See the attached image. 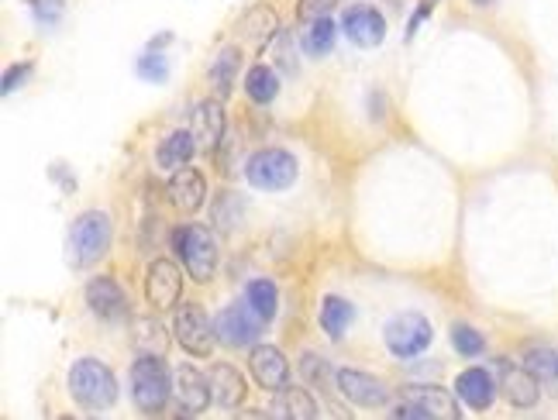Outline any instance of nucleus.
<instances>
[{
    "instance_id": "28",
    "label": "nucleus",
    "mask_w": 558,
    "mask_h": 420,
    "mask_svg": "<svg viewBox=\"0 0 558 420\" xmlns=\"http://www.w3.org/2000/svg\"><path fill=\"white\" fill-rule=\"evenodd\" d=\"M169 334L159 324V317H142L135 321V348L138 355H166Z\"/></svg>"
},
{
    "instance_id": "2",
    "label": "nucleus",
    "mask_w": 558,
    "mask_h": 420,
    "mask_svg": "<svg viewBox=\"0 0 558 420\" xmlns=\"http://www.w3.org/2000/svg\"><path fill=\"white\" fill-rule=\"evenodd\" d=\"M111 248V217L104 210H83L69 228V266L90 269Z\"/></svg>"
},
{
    "instance_id": "32",
    "label": "nucleus",
    "mask_w": 558,
    "mask_h": 420,
    "mask_svg": "<svg viewBox=\"0 0 558 420\" xmlns=\"http://www.w3.org/2000/svg\"><path fill=\"white\" fill-rule=\"evenodd\" d=\"M138 76L149 83H166L169 80V59L162 56L159 49H149L142 59H138Z\"/></svg>"
},
{
    "instance_id": "7",
    "label": "nucleus",
    "mask_w": 558,
    "mask_h": 420,
    "mask_svg": "<svg viewBox=\"0 0 558 420\" xmlns=\"http://www.w3.org/2000/svg\"><path fill=\"white\" fill-rule=\"evenodd\" d=\"M400 407L397 417H410V420H459V400H455L448 390L441 386H407L400 393Z\"/></svg>"
},
{
    "instance_id": "22",
    "label": "nucleus",
    "mask_w": 558,
    "mask_h": 420,
    "mask_svg": "<svg viewBox=\"0 0 558 420\" xmlns=\"http://www.w3.org/2000/svg\"><path fill=\"white\" fill-rule=\"evenodd\" d=\"M238 31H242V38L248 45H255V49H262V45H269L276 38L279 31V18L273 11V4H255L252 11L242 18V25H238Z\"/></svg>"
},
{
    "instance_id": "31",
    "label": "nucleus",
    "mask_w": 558,
    "mask_h": 420,
    "mask_svg": "<svg viewBox=\"0 0 558 420\" xmlns=\"http://www.w3.org/2000/svg\"><path fill=\"white\" fill-rule=\"evenodd\" d=\"M452 345L455 352L465 355V359H476V355L486 352V338L479 334L476 328H469V324H452Z\"/></svg>"
},
{
    "instance_id": "6",
    "label": "nucleus",
    "mask_w": 558,
    "mask_h": 420,
    "mask_svg": "<svg viewBox=\"0 0 558 420\" xmlns=\"http://www.w3.org/2000/svg\"><path fill=\"white\" fill-rule=\"evenodd\" d=\"M383 341L397 359H417L421 352H428L434 341V328L424 314H397L386 321L383 328Z\"/></svg>"
},
{
    "instance_id": "23",
    "label": "nucleus",
    "mask_w": 558,
    "mask_h": 420,
    "mask_svg": "<svg viewBox=\"0 0 558 420\" xmlns=\"http://www.w3.org/2000/svg\"><path fill=\"white\" fill-rule=\"evenodd\" d=\"M352 317H355V307L348 300L335 297V293H328V297L321 300V317H317V321H321V328L331 341H338L341 334L348 331Z\"/></svg>"
},
{
    "instance_id": "3",
    "label": "nucleus",
    "mask_w": 558,
    "mask_h": 420,
    "mask_svg": "<svg viewBox=\"0 0 558 420\" xmlns=\"http://www.w3.org/2000/svg\"><path fill=\"white\" fill-rule=\"evenodd\" d=\"M173 396V376H169L162 355H138L131 365V400L145 414H159Z\"/></svg>"
},
{
    "instance_id": "25",
    "label": "nucleus",
    "mask_w": 558,
    "mask_h": 420,
    "mask_svg": "<svg viewBox=\"0 0 558 420\" xmlns=\"http://www.w3.org/2000/svg\"><path fill=\"white\" fill-rule=\"evenodd\" d=\"M245 93L252 104H273L276 93H279V76L273 66H266V62H259V66H252L245 73Z\"/></svg>"
},
{
    "instance_id": "18",
    "label": "nucleus",
    "mask_w": 558,
    "mask_h": 420,
    "mask_svg": "<svg viewBox=\"0 0 558 420\" xmlns=\"http://www.w3.org/2000/svg\"><path fill=\"white\" fill-rule=\"evenodd\" d=\"M455 396H459L465 407H472V410L490 407V403L496 400V383H493L490 369H479V365L465 369L462 376L455 379Z\"/></svg>"
},
{
    "instance_id": "17",
    "label": "nucleus",
    "mask_w": 558,
    "mask_h": 420,
    "mask_svg": "<svg viewBox=\"0 0 558 420\" xmlns=\"http://www.w3.org/2000/svg\"><path fill=\"white\" fill-rule=\"evenodd\" d=\"M190 131L193 138H197V149L200 152H211L221 145V135H224V107L221 100H200L197 107H193V118H190Z\"/></svg>"
},
{
    "instance_id": "10",
    "label": "nucleus",
    "mask_w": 558,
    "mask_h": 420,
    "mask_svg": "<svg viewBox=\"0 0 558 420\" xmlns=\"http://www.w3.org/2000/svg\"><path fill=\"white\" fill-rule=\"evenodd\" d=\"M180 293H183V276H180V266L169 259H152L149 272H145V297L155 310H169L180 303Z\"/></svg>"
},
{
    "instance_id": "20",
    "label": "nucleus",
    "mask_w": 558,
    "mask_h": 420,
    "mask_svg": "<svg viewBox=\"0 0 558 420\" xmlns=\"http://www.w3.org/2000/svg\"><path fill=\"white\" fill-rule=\"evenodd\" d=\"M211 393L221 410H235L245 400V376L228 362L211 365Z\"/></svg>"
},
{
    "instance_id": "36",
    "label": "nucleus",
    "mask_w": 558,
    "mask_h": 420,
    "mask_svg": "<svg viewBox=\"0 0 558 420\" xmlns=\"http://www.w3.org/2000/svg\"><path fill=\"white\" fill-rule=\"evenodd\" d=\"M472 4H493V0H472Z\"/></svg>"
},
{
    "instance_id": "9",
    "label": "nucleus",
    "mask_w": 558,
    "mask_h": 420,
    "mask_svg": "<svg viewBox=\"0 0 558 420\" xmlns=\"http://www.w3.org/2000/svg\"><path fill=\"white\" fill-rule=\"evenodd\" d=\"M173 331H176V341H180L190 355H197V359L211 355L217 331L211 328V317H207V310L200 307V303H180V307H176Z\"/></svg>"
},
{
    "instance_id": "35",
    "label": "nucleus",
    "mask_w": 558,
    "mask_h": 420,
    "mask_svg": "<svg viewBox=\"0 0 558 420\" xmlns=\"http://www.w3.org/2000/svg\"><path fill=\"white\" fill-rule=\"evenodd\" d=\"M28 76H31V62H14V66L4 73V97L7 93H14V87H21Z\"/></svg>"
},
{
    "instance_id": "11",
    "label": "nucleus",
    "mask_w": 558,
    "mask_h": 420,
    "mask_svg": "<svg viewBox=\"0 0 558 420\" xmlns=\"http://www.w3.org/2000/svg\"><path fill=\"white\" fill-rule=\"evenodd\" d=\"M338 383V393L345 396L348 403H355V407H386L390 403V390H386V383H379L376 376H369V372H359V369H338L335 376Z\"/></svg>"
},
{
    "instance_id": "16",
    "label": "nucleus",
    "mask_w": 558,
    "mask_h": 420,
    "mask_svg": "<svg viewBox=\"0 0 558 420\" xmlns=\"http://www.w3.org/2000/svg\"><path fill=\"white\" fill-rule=\"evenodd\" d=\"M500 393L514 407H534L541 396V379L527 365H500Z\"/></svg>"
},
{
    "instance_id": "14",
    "label": "nucleus",
    "mask_w": 558,
    "mask_h": 420,
    "mask_svg": "<svg viewBox=\"0 0 558 420\" xmlns=\"http://www.w3.org/2000/svg\"><path fill=\"white\" fill-rule=\"evenodd\" d=\"M248 369H252V379L262 390H283L290 383V362L273 345H255L252 355H248Z\"/></svg>"
},
{
    "instance_id": "19",
    "label": "nucleus",
    "mask_w": 558,
    "mask_h": 420,
    "mask_svg": "<svg viewBox=\"0 0 558 420\" xmlns=\"http://www.w3.org/2000/svg\"><path fill=\"white\" fill-rule=\"evenodd\" d=\"M87 307L100 317H121L128 310V297L114 276H97L87 283Z\"/></svg>"
},
{
    "instance_id": "4",
    "label": "nucleus",
    "mask_w": 558,
    "mask_h": 420,
    "mask_svg": "<svg viewBox=\"0 0 558 420\" xmlns=\"http://www.w3.org/2000/svg\"><path fill=\"white\" fill-rule=\"evenodd\" d=\"M173 252L180 255L183 269L197 283H207L217 272V241L211 228H204V224H180L173 231Z\"/></svg>"
},
{
    "instance_id": "24",
    "label": "nucleus",
    "mask_w": 558,
    "mask_h": 420,
    "mask_svg": "<svg viewBox=\"0 0 558 420\" xmlns=\"http://www.w3.org/2000/svg\"><path fill=\"white\" fill-rule=\"evenodd\" d=\"M276 417H293V420H314L317 417V403L314 396L300 386H283V393L276 396Z\"/></svg>"
},
{
    "instance_id": "5",
    "label": "nucleus",
    "mask_w": 558,
    "mask_h": 420,
    "mask_svg": "<svg viewBox=\"0 0 558 420\" xmlns=\"http://www.w3.org/2000/svg\"><path fill=\"white\" fill-rule=\"evenodd\" d=\"M297 159L293 152L286 149H262L248 159L245 166V180L255 186V190H266V193H279V190H290L297 183Z\"/></svg>"
},
{
    "instance_id": "34",
    "label": "nucleus",
    "mask_w": 558,
    "mask_h": 420,
    "mask_svg": "<svg viewBox=\"0 0 558 420\" xmlns=\"http://www.w3.org/2000/svg\"><path fill=\"white\" fill-rule=\"evenodd\" d=\"M338 7V0H300L297 4V18L300 21H317V18H328L331 11Z\"/></svg>"
},
{
    "instance_id": "33",
    "label": "nucleus",
    "mask_w": 558,
    "mask_h": 420,
    "mask_svg": "<svg viewBox=\"0 0 558 420\" xmlns=\"http://www.w3.org/2000/svg\"><path fill=\"white\" fill-rule=\"evenodd\" d=\"M28 11L35 14L38 25H56L66 11V0H28Z\"/></svg>"
},
{
    "instance_id": "27",
    "label": "nucleus",
    "mask_w": 558,
    "mask_h": 420,
    "mask_svg": "<svg viewBox=\"0 0 558 420\" xmlns=\"http://www.w3.org/2000/svg\"><path fill=\"white\" fill-rule=\"evenodd\" d=\"M300 45H304V52L310 59L328 56V52L335 49V25H331V18L307 21V31H304V38H300Z\"/></svg>"
},
{
    "instance_id": "30",
    "label": "nucleus",
    "mask_w": 558,
    "mask_h": 420,
    "mask_svg": "<svg viewBox=\"0 0 558 420\" xmlns=\"http://www.w3.org/2000/svg\"><path fill=\"white\" fill-rule=\"evenodd\" d=\"M235 73H238V49H221L217 52V59L211 62V83L217 93H228L231 83H235Z\"/></svg>"
},
{
    "instance_id": "26",
    "label": "nucleus",
    "mask_w": 558,
    "mask_h": 420,
    "mask_svg": "<svg viewBox=\"0 0 558 420\" xmlns=\"http://www.w3.org/2000/svg\"><path fill=\"white\" fill-rule=\"evenodd\" d=\"M245 300L252 303V310H255V314H259L266 324L273 321L276 310H279V290H276L273 279H266V276H259V279H252V283H248Z\"/></svg>"
},
{
    "instance_id": "8",
    "label": "nucleus",
    "mask_w": 558,
    "mask_h": 420,
    "mask_svg": "<svg viewBox=\"0 0 558 420\" xmlns=\"http://www.w3.org/2000/svg\"><path fill=\"white\" fill-rule=\"evenodd\" d=\"M262 328H266V321L255 314L252 303L245 297L228 303V307L221 310V317L214 321L217 341H224V345H231V348H248L252 341H259Z\"/></svg>"
},
{
    "instance_id": "12",
    "label": "nucleus",
    "mask_w": 558,
    "mask_h": 420,
    "mask_svg": "<svg viewBox=\"0 0 558 420\" xmlns=\"http://www.w3.org/2000/svg\"><path fill=\"white\" fill-rule=\"evenodd\" d=\"M173 396H176V403H180L183 414H204V410L214 403L211 376H204V372L193 369V365H183V369H176V376H173Z\"/></svg>"
},
{
    "instance_id": "21",
    "label": "nucleus",
    "mask_w": 558,
    "mask_h": 420,
    "mask_svg": "<svg viewBox=\"0 0 558 420\" xmlns=\"http://www.w3.org/2000/svg\"><path fill=\"white\" fill-rule=\"evenodd\" d=\"M197 152L200 149H197V138H193V131H173V135H166L159 142V149H155V162H159V169L176 173V169H183Z\"/></svg>"
},
{
    "instance_id": "15",
    "label": "nucleus",
    "mask_w": 558,
    "mask_h": 420,
    "mask_svg": "<svg viewBox=\"0 0 558 420\" xmlns=\"http://www.w3.org/2000/svg\"><path fill=\"white\" fill-rule=\"evenodd\" d=\"M166 197H169V204L180 207L183 214H193V210H200V207H204V197H207L204 173H200V169H193V166L176 169V173L169 176Z\"/></svg>"
},
{
    "instance_id": "29",
    "label": "nucleus",
    "mask_w": 558,
    "mask_h": 420,
    "mask_svg": "<svg viewBox=\"0 0 558 420\" xmlns=\"http://www.w3.org/2000/svg\"><path fill=\"white\" fill-rule=\"evenodd\" d=\"M524 365L541 379V386H548L558 396V352H552V348H531L524 355Z\"/></svg>"
},
{
    "instance_id": "1",
    "label": "nucleus",
    "mask_w": 558,
    "mask_h": 420,
    "mask_svg": "<svg viewBox=\"0 0 558 420\" xmlns=\"http://www.w3.org/2000/svg\"><path fill=\"white\" fill-rule=\"evenodd\" d=\"M69 393L83 410H107L118 403V379L100 359H76L69 365Z\"/></svg>"
},
{
    "instance_id": "13",
    "label": "nucleus",
    "mask_w": 558,
    "mask_h": 420,
    "mask_svg": "<svg viewBox=\"0 0 558 420\" xmlns=\"http://www.w3.org/2000/svg\"><path fill=\"white\" fill-rule=\"evenodd\" d=\"M341 31H345L348 42L359 45V49H376L386 38V18L366 4L348 7L345 18H341Z\"/></svg>"
}]
</instances>
